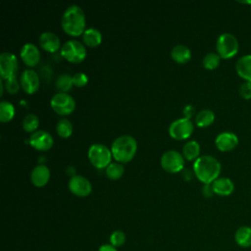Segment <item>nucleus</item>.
I'll list each match as a JSON object with an SVG mask.
<instances>
[{
	"instance_id": "obj_1",
	"label": "nucleus",
	"mask_w": 251,
	"mask_h": 251,
	"mask_svg": "<svg viewBox=\"0 0 251 251\" xmlns=\"http://www.w3.org/2000/svg\"><path fill=\"white\" fill-rule=\"evenodd\" d=\"M222 166L217 158L212 155H202L193 163V173L204 184H211L221 173Z\"/></svg>"
},
{
	"instance_id": "obj_2",
	"label": "nucleus",
	"mask_w": 251,
	"mask_h": 251,
	"mask_svg": "<svg viewBox=\"0 0 251 251\" xmlns=\"http://www.w3.org/2000/svg\"><path fill=\"white\" fill-rule=\"evenodd\" d=\"M62 28L72 36H78L85 28V15L78 5H70L65 9L61 20Z\"/></svg>"
},
{
	"instance_id": "obj_3",
	"label": "nucleus",
	"mask_w": 251,
	"mask_h": 251,
	"mask_svg": "<svg viewBox=\"0 0 251 251\" xmlns=\"http://www.w3.org/2000/svg\"><path fill=\"white\" fill-rule=\"evenodd\" d=\"M137 151L136 139L128 134L118 136L111 145V152L114 159L119 163L131 161Z\"/></svg>"
},
{
	"instance_id": "obj_4",
	"label": "nucleus",
	"mask_w": 251,
	"mask_h": 251,
	"mask_svg": "<svg viewBox=\"0 0 251 251\" xmlns=\"http://www.w3.org/2000/svg\"><path fill=\"white\" fill-rule=\"evenodd\" d=\"M216 50L221 59H230L238 53V39L232 33L224 32L219 35L216 41Z\"/></svg>"
},
{
	"instance_id": "obj_5",
	"label": "nucleus",
	"mask_w": 251,
	"mask_h": 251,
	"mask_svg": "<svg viewBox=\"0 0 251 251\" xmlns=\"http://www.w3.org/2000/svg\"><path fill=\"white\" fill-rule=\"evenodd\" d=\"M87 157L91 165L97 169L107 168L111 164L113 157L111 149L101 143H94L90 145L87 152Z\"/></svg>"
},
{
	"instance_id": "obj_6",
	"label": "nucleus",
	"mask_w": 251,
	"mask_h": 251,
	"mask_svg": "<svg viewBox=\"0 0 251 251\" xmlns=\"http://www.w3.org/2000/svg\"><path fill=\"white\" fill-rule=\"evenodd\" d=\"M61 55L71 63H80L86 57V48L78 40L71 39L62 45Z\"/></svg>"
},
{
	"instance_id": "obj_7",
	"label": "nucleus",
	"mask_w": 251,
	"mask_h": 251,
	"mask_svg": "<svg viewBox=\"0 0 251 251\" xmlns=\"http://www.w3.org/2000/svg\"><path fill=\"white\" fill-rule=\"evenodd\" d=\"M160 163L164 171H166L167 173L176 174L183 169L184 157L180 152L171 149L163 153Z\"/></svg>"
},
{
	"instance_id": "obj_8",
	"label": "nucleus",
	"mask_w": 251,
	"mask_h": 251,
	"mask_svg": "<svg viewBox=\"0 0 251 251\" xmlns=\"http://www.w3.org/2000/svg\"><path fill=\"white\" fill-rule=\"evenodd\" d=\"M194 126L190 119L178 118L173 121L169 126V134L176 140L187 139L193 132Z\"/></svg>"
},
{
	"instance_id": "obj_9",
	"label": "nucleus",
	"mask_w": 251,
	"mask_h": 251,
	"mask_svg": "<svg viewBox=\"0 0 251 251\" xmlns=\"http://www.w3.org/2000/svg\"><path fill=\"white\" fill-rule=\"evenodd\" d=\"M50 106L55 113L66 116L74 112L75 108V102L70 94L65 92H58L51 97Z\"/></svg>"
},
{
	"instance_id": "obj_10",
	"label": "nucleus",
	"mask_w": 251,
	"mask_h": 251,
	"mask_svg": "<svg viewBox=\"0 0 251 251\" xmlns=\"http://www.w3.org/2000/svg\"><path fill=\"white\" fill-rule=\"evenodd\" d=\"M18 71V59L11 52H2L0 54V75L2 79H8L16 76Z\"/></svg>"
},
{
	"instance_id": "obj_11",
	"label": "nucleus",
	"mask_w": 251,
	"mask_h": 251,
	"mask_svg": "<svg viewBox=\"0 0 251 251\" xmlns=\"http://www.w3.org/2000/svg\"><path fill=\"white\" fill-rule=\"evenodd\" d=\"M68 187L73 194L78 197H86L92 190L89 179L80 175H74L68 182Z\"/></svg>"
},
{
	"instance_id": "obj_12",
	"label": "nucleus",
	"mask_w": 251,
	"mask_h": 251,
	"mask_svg": "<svg viewBox=\"0 0 251 251\" xmlns=\"http://www.w3.org/2000/svg\"><path fill=\"white\" fill-rule=\"evenodd\" d=\"M20 83L23 90L27 94H33L39 88L40 79L38 74L31 69H26L21 74Z\"/></svg>"
},
{
	"instance_id": "obj_13",
	"label": "nucleus",
	"mask_w": 251,
	"mask_h": 251,
	"mask_svg": "<svg viewBox=\"0 0 251 251\" xmlns=\"http://www.w3.org/2000/svg\"><path fill=\"white\" fill-rule=\"evenodd\" d=\"M54 143L53 136L50 132L39 129L31 133L29 137V144L36 150L39 151H46L49 150Z\"/></svg>"
},
{
	"instance_id": "obj_14",
	"label": "nucleus",
	"mask_w": 251,
	"mask_h": 251,
	"mask_svg": "<svg viewBox=\"0 0 251 251\" xmlns=\"http://www.w3.org/2000/svg\"><path fill=\"white\" fill-rule=\"evenodd\" d=\"M238 137L232 131L220 132L215 138V145L222 152H229L238 145Z\"/></svg>"
},
{
	"instance_id": "obj_15",
	"label": "nucleus",
	"mask_w": 251,
	"mask_h": 251,
	"mask_svg": "<svg viewBox=\"0 0 251 251\" xmlns=\"http://www.w3.org/2000/svg\"><path fill=\"white\" fill-rule=\"evenodd\" d=\"M20 55L24 63L29 67L36 66L40 60L39 49L35 44L31 42H27L23 45V47L21 48Z\"/></svg>"
},
{
	"instance_id": "obj_16",
	"label": "nucleus",
	"mask_w": 251,
	"mask_h": 251,
	"mask_svg": "<svg viewBox=\"0 0 251 251\" xmlns=\"http://www.w3.org/2000/svg\"><path fill=\"white\" fill-rule=\"evenodd\" d=\"M39 45L42 49L48 52H56L59 48L61 49V41L57 34L52 31H43L38 38Z\"/></svg>"
},
{
	"instance_id": "obj_17",
	"label": "nucleus",
	"mask_w": 251,
	"mask_h": 251,
	"mask_svg": "<svg viewBox=\"0 0 251 251\" xmlns=\"http://www.w3.org/2000/svg\"><path fill=\"white\" fill-rule=\"evenodd\" d=\"M50 179V170L43 164L36 165L30 173V181L37 187H42L48 183Z\"/></svg>"
},
{
	"instance_id": "obj_18",
	"label": "nucleus",
	"mask_w": 251,
	"mask_h": 251,
	"mask_svg": "<svg viewBox=\"0 0 251 251\" xmlns=\"http://www.w3.org/2000/svg\"><path fill=\"white\" fill-rule=\"evenodd\" d=\"M212 187L215 194L220 196H228L234 190V183L228 177L219 176L212 182Z\"/></svg>"
},
{
	"instance_id": "obj_19",
	"label": "nucleus",
	"mask_w": 251,
	"mask_h": 251,
	"mask_svg": "<svg viewBox=\"0 0 251 251\" xmlns=\"http://www.w3.org/2000/svg\"><path fill=\"white\" fill-rule=\"evenodd\" d=\"M236 74L244 80L251 82V54H246L236 61Z\"/></svg>"
},
{
	"instance_id": "obj_20",
	"label": "nucleus",
	"mask_w": 251,
	"mask_h": 251,
	"mask_svg": "<svg viewBox=\"0 0 251 251\" xmlns=\"http://www.w3.org/2000/svg\"><path fill=\"white\" fill-rule=\"evenodd\" d=\"M171 57L178 64H185L191 58V51L186 45L176 44L171 50Z\"/></svg>"
},
{
	"instance_id": "obj_21",
	"label": "nucleus",
	"mask_w": 251,
	"mask_h": 251,
	"mask_svg": "<svg viewBox=\"0 0 251 251\" xmlns=\"http://www.w3.org/2000/svg\"><path fill=\"white\" fill-rule=\"evenodd\" d=\"M234 240L241 248L251 247V227L248 226H239L234 233Z\"/></svg>"
},
{
	"instance_id": "obj_22",
	"label": "nucleus",
	"mask_w": 251,
	"mask_h": 251,
	"mask_svg": "<svg viewBox=\"0 0 251 251\" xmlns=\"http://www.w3.org/2000/svg\"><path fill=\"white\" fill-rule=\"evenodd\" d=\"M82 41L88 47H96L102 42V34L95 27H88L82 33Z\"/></svg>"
},
{
	"instance_id": "obj_23",
	"label": "nucleus",
	"mask_w": 251,
	"mask_h": 251,
	"mask_svg": "<svg viewBox=\"0 0 251 251\" xmlns=\"http://www.w3.org/2000/svg\"><path fill=\"white\" fill-rule=\"evenodd\" d=\"M182 155L188 161H195L200 157V144L196 140H188L182 147Z\"/></svg>"
},
{
	"instance_id": "obj_24",
	"label": "nucleus",
	"mask_w": 251,
	"mask_h": 251,
	"mask_svg": "<svg viewBox=\"0 0 251 251\" xmlns=\"http://www.w3.org/2000/svg\"><path fill=\"white\" fill-rule=\"evenodd\" d=\"M215 121V114L210 109H202L195 116V124L199 127H206Z\"/></svg>"
},
{
	"instance_id": "obj_25",
	"label": "nucleus",
	"mask_w": 251,
	"mask_h": 251,
	"mask_svg": "<svg viewBox=\"0 0 251 251\" xmlns=\"http://www.w3.org/2000/svg\"><path fill=\"white\" fill-rule=\"evenodd\" d=\"M15 107L9 101H1L0 102V121L2 123L10 122L15 116Z\"/></svg>"
},
{
	"instance_id": "obj_26",
	"label": "nucleus",
	"mask_w": 251,
	"mask_h": 251,
	"mask_svg": "<svg viewBox=\"0 0 251 251\" xmlns=\"http://www.w3.org/2000/svg\"><path fill=\"white\" fill-rule=\"evenodd\" d=\"M125 173V166L122 163L115 162L108 165L106 168V176L112 180H117L122 177Z\"/></svg>"
},
{
	"instance_id": "obj_27",
	"label": "nucleus",
	"mask_w": 251,
	"mask_h": 251,
	"mask_svg": "<svg viewBox=\"0 0 251 251\" xmlns=\"http://www.w3.org/2000/svg\"><path fill=\"white\" fill-rule=\"evenodd\" d=\"M56 131L59 136L63 138H68L73 133V125L71 121L66 118H62L57 122Z\"/></svg>"
},
{
	"instance_id": "obj_28",
	"label": "nucleus",
	"mask_w": 251,
	"mask_h": 251,
	"mask_svg": "<svg viewBox=\"0 0 251 251\" xmlns=\"http://www.w3.org/2000/svg\"><path fill=\"white\" fill-rule=\"evenodd\" d=\"M55 84L59 92L67 93V91H69L74 85L73 76H71L69 74H61L60 75H58Z\"/></svg>"
},
{
	"instance_id": "obj_29",
	"label": "nucleus",
	"mask_w": 251,
	"mask_h": 251,
	"mask_svg": "<svg viewBox=\"0 0 251 251\" xmlns=\"http://www.w3.org/2000/svg\"><path fill=\"white\" fill-rule=\"evenodd\" d=\"M22 126H23V128L26 132H32L33 133L34 131H36V128L39 126V119L35 114L29 113L24 118Z\"/></svg>"
},
{
	"instance_id": "obj_30",
	"label": "nucleus",
	"mask_w": 251,
	"mask_h": 251,
	"mask_svg": "<svg viewBox=\"0 0 251 251\" xmlns=\"http://www.w3.org/2000/svg\"><path fill=\"white\" fill-rule=\"evenodd\" d=\"M221 57L217 52H209L204 56L202 64L206 70H215L219 67Z\"/></svg>"
},
{
	"instance_id": "obj_31",
	"label": "nucleus",
	"mask_w": 251,
	"mask_h": 251,
	"mask_svg": "<svg viewBox=\"0 0 251 251\" xmlns=\"http://www.w3.org/2000/svg\"><path fill=\"white\" fill-rule=\"evenodd\" d=\"M109 239H110V244L117 248V247H121L125 244L126 237V234L124 231L115 230L111 233Z\"/></svg>"
},
{
	"instance_id": "obj_32",
	"label": "nucleus",
	"mask_w": 251,
	"mask_h": 251,
	"mask_svg": "<svg viewBox=\"0 0 251 251\" xmlns=\"http://www.w3.org/2000/svg\"><path fill=\"white\" fill-rule=\"evenodd\" d=\"M20 86H21V83L18 81L16 76H13V77H10L8 79H5L4 87L6 88V90L10 94H16L19 91Z\"/></svg>"
},
{
	"instance_id": "obj_33",
	"label": "nucleus",
	"mask_w": 251,
	"mask_h": 251,
	"mask_svg": "<svg viewBox=\"0 0 251 251\" xmlns=\"http://www.w3.org/2000/svg\"><path fill=\"white\" fill-rule=\"evenodd\" d=\"M238 93L241 98L244 100H250L251 99V82L243 81L238 88Z\"/></svg>"
},
{
	"instance_id": "obj_34",
	"label": "nucleus",
	"mask_w": 251,
	"mask_h": 251,
	"mask_svg": "<svg viewBox=\"0 0 251 251\" xmlns=\"http://www.w3.org/2000/svg\"><path fill=\"white\" fill-rule=\"evenodd\" d=\"M73 76V83L77 87L84 86L88 81V76L83 73H75Z\"/></svg>"
},
{
	"instance_id": "obj_35",
	"label": "nucleus",
	"mask_w": 251,
	"mask_h": 251,
	"mask_svg": "<svg viewBox=\"0 0 251 251\" xmlns=\"http://www.w3.org/2000/svg\"><path fill=\"white\" fill-rule=\"evenodd\" d=\"M183 115H184V118L190 119L194 115V107L192 105H186L183 108Z\"/></svg>"
},
{
	"instance_id": "obj_36",
	"label": "nucleus",
	"mask_w": 251,
	"mask_h": 251,
	"mask_svg": "<svg viewBox=\"0 0 251 251\" xmlns=\"http://www.w3.org/2000/svg\"><path fill=\"white\" fill-rule=\"evenodd\" d=\"M202 192H203V195L205 197H211L213 194H215L214 190H213V187H212V183L211 184H204Z\"/></svg>"
},
{
	"instance_id": "obj_37",
	"label": "nucleus",
	"mask_w": 251,
	"mask_h": 251,
	"mask_svg": "<svg viewBox=\"0 0 251 251\" xmlns=\"http://www.w3.org/2000/svg\"><path fill=\"white\" fill-rule=\"evenodd\" d=\"M97 251H118V249L116 247H114L113 245H111L110 243L107 244H103L101 245Z\"/></svg>"
},
{
	"instance_id": "obj_38",
	"label": "nucleus",
	"mask_w": 251,
	"mask_h": 251,
	"mask_svg": "<svg viewBox=\"0 0 251 251\" xmlns=\"http://www.w3.org/2000/svg\"><path fill=\"white\" fill-rule=\"evenodd\" d=\"M250 10H251V7H250Z\"/></svg>"
}]
</instances>
